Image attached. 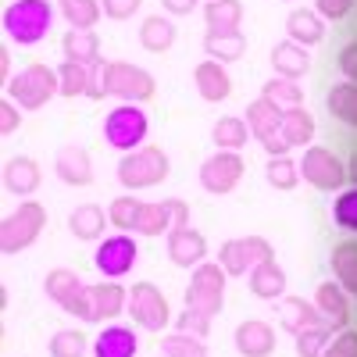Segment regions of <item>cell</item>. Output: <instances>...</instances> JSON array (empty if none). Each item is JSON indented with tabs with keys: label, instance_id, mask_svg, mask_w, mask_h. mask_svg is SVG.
Segmentation results:
<instances>
[{
	"label": "cell",
	"instance_id": "6da1fadb",
	"mask_svg": "<svg viewBox=\"0 0 357 357\" xmlns=\"http://www.w3.org/2000/svg\"><path fill=\"white\" fill-rule=\"evenodd\" d=\"M50 22H54V4H47V0H11L4 11V33L18 47H33L47 36Z\"/></svg>",
	"mask_w": 357,
	"mask_h": 357
},
{
	"label": "cell",
	"instance_id": "7a4b0ae2",
	"mask_svg": "<svg viewBox=\"0 0 357 357\" xmlns=\"http://www.w3.org/2000/svg\"><path fill=\"white\" fill-rule=\"evenodd\" d=\"M154 93H158V82H154V75L146 68L129 65V61H107L104 97H118L126 104H136V100H151Z\"/></svg>",
	"mask_w": 357,
	"mask_h": 357
},
{
	"label": "cell",
	"instance_id": "3957f363",
	"mask_svg": "<svg viewBox=\"0 0 357 357\" xmlns=\"http://www.w3.org/2000/svg\"><path fill=\"white\" fill-rule=\"evenodd\" d=\"M54 93H61V79H57V72H50L47 65H29L25 72H18L8 82V97L25 111H40Z\"/></svg>",
	"mask_w": 357,
	"mask_h": 357
},
{
	"label": "cell",
	"instance_id": "277c9868",
	"mask_svg": "<svg viewBox=\"0 0 357 357\" xmlns=\"http://www.w3.org/2000/svg\"><path fill=\"white\" fill-rule=\"evenodd\" d=\"M225 304V268L222 264H197L193 282L186 289V311L215 318Z\"/></svg>",
	"mask_w": 357,
	"mask_h": 357
},
{
	"label": "cell",
	"instance_id": "5b68a950",
	"mask_svg": "<svg viewBox=\"0 0 357 357\" xmlns=\"http://www.w3.org/2000/svg\"><path fill=\"white\" fill-rule=\"evenodd\" d=\"M43 225H47V207L43 204L29 200V204L15 207V215H8L4 225H0V250L18 254L25 247H33L36 236L43 232Z\"/></svg>",
	"mask_w": 357,
	"mask_h": 357
},
{
	"label": "cell",
	"instance_id": "8992f818",
	"mask_svg": "<svg viewBox=\"0 0 357 357\" xmlns=\"http://www.w3.org/2000/svg\"><path fill=\"white\" fill-rule=\"evenodd\" d=\"M161 178H168V154L161 146H143L118 161V183L129 190H146Z\"/></svg>",
	"mask_w": 357,
	"mask_h": 357
},
{
	"label": "cell",
	"instance_id": "52a82bcc",
	"mask_svg": "<svg viewBox=\"0 0 357 357\" xmlns=\"http://www.w3.org/2000/svg\"><path fill=\"white\" fill-rule=\"evenodd\" d=\"M282 118H286V107H279L275 100H254L247 107V126H250V136H257L264 143V151L272 154V158H282L289 146L282 139Z\"/></svg>",
	"mask_w": 357,
	"mask_h": 357
},
{
	"label": "cell",
	"instance_id": "ba28073f",
	"mask_svg": "<svg viewBox=\"0 0 357 357\" xmlns=\"http://www.w3.org/2000/svg\"><path fill=\"white\" fill-rule=\"evenodd\" d=\"M43 289L57 307H65L68 314L89 321V286H82V279L72 272V268H54V272L47 275V282H43Z\"/></svg>",
	"mask_w": 357,
	"mask_h": 357
},
{
	"label": "cell",
	"instance_id": "9c48e42d",
	"mask_svg": "<svg viewBox=\"0 0 357 357\" xmlns=\"http://www.w3.org/2000/svg\"><path fill=\"white\" fill-rule=\"evenodd\" d=\"M129 314H132V321L139 325V329H146V333H161L165 325H168V318H172L165 293L154 282H136L129 289Z\"/></svg>",
	"mask_w": 357,
	"mask_h": 357
},
{
	"label": "cell",
	"instance_id": "30bf717a",
	"mask_svg": "<svg viewBox=\"0 0 357 357\" xmlns=\"http://www.w3.org/2000/svg\"><path fill=\"white\" fill-rule=\"evenodd\" d=\"M272 254V243L261 240V236H243V240H229L222 243L218 250V264L225 268V275H243V272H254V268Z\"/></svg>",
	"mask_w": 357,
	"mask_h": 357
},
{
	"label": "cell",
	"instance_id": "8fae6325",
	"mask_svg": "<svg viewBox=\"0 0 357 357\" xmlns=\"http://www.w3.org/2000/svg\"><path fill=\"white\" fill-rule=\"evenodd\" d=\"M301 175L314 190H340L347 183V168L329 146H307L301 161Z\"/></svg>",
	"mask_w": 357,
	"mask_h": 357
},
{
	"label": "cell",
	"instance_id": "7c38bea8",
	"mask_svg": "<svg viewBox=\"0 0 357 357\" xmlns=\"http://www.w3.org/2000/svg\"><path fill=\"white\" fill-rule=\"evenodd\" d=\"M104 136H107L111 146H118V151H132V146H139L143 136H146V114L136 104L114 107L104 122Z\"/></svg>",
	"mask_w": 357,
	"mask_h": 357
},
{
	"label": "cell",
	"instance_id": "4fadbf2b",
	"mask_svg": "<svg viewBox=\"0 0 357 357\" xmlns=\"http://www.w3.org/2000/svg\"><path fill=\"white\" fill-rule=\"evenodd\" d=\"M243 178V158L236 151H222L200 165V186L207 193H232Z\"/></svg>",
	"mask_w": 357,
	"mask_h": 357
},
{
	"label": "cell",
	"instance_id": "5bb4252c",
	"mask_svg": "<svg viewBox=\"0 0 357 357\" xmlns=\"http://www.w3.org/2000/svg\"><path fill=\"white\" fill-rule=\"evenodd\" d=\"M93 261H97L100 272L111 275V279L126 275L132 268V261H136V240H132V236H107V240L97 247Z\"/></svg>",
	"mask_w": 357,
	"mask_h": 357
},
{
	"label": "cell",
	"instance_id": "9a60e30c",
	"mask_svg": "<svg viewBox=\"0 0 357 357\" xmlns=\"http://www.w3.org/2000/svg\"><path fill=\"white\" fill-rule=\"evenodd\" d=\"M204 254H207V243H204V236H200L197 229H190V225H172V232H168V257H172V264H178V268H197V264L204 261Z\"/></svg>",
	"mask_w": 357,
	"mask_h": 357
},
{
	"label": "cell",
	"instance_id": "2e32d148",
	"mask_svg": "<svg viewBox=\"0 0 357 357\" xmlns=\"http://www.w3.org/2000/svg\"><path fill=\"white\" fill-rule=\"evenodd\" d=\"M129 296L118 282H100V286H89V321H111L126 311Z\"/></svg>",
	"mask_w": 357,
	"mask_h": 357
},
{
	"label": "cell",
	"instance_id": "e0dca14e",
	"mask_svg": "<svg viewBox=\"0 0 357 357\" xmlns=\"http://www.w3.org/2000/svg\"><path fill=\"white\" fill-rule=\"evenodd\" d=\"M193 82H197V93H200L204 100H211V104H218V100H225V97L232 93V79H229V72L222 68V61H215V57H207V61L197 65Z\"/></svg>",
	"mask_w": 357,
	"mask_h": 357
},
{
	"label": "cell",
	"instance_id": "ac0fdd59",
	"mask_svg": "<svg viewBox=\"0 0 357 357\" xmlns=\"http://www.w3.org/2000/svg\"><path fill=\"white\" fill-rule=\"evenodd\" d=\"M236 350H240L243 357H268L275 350L272 325H264L261 318H247L240 329H236Z\"/></svg>",
	"mask_w": 357,
	"mask_h": 357
},
{
	"label": "cell",
	"instance_id": "d6986e66",
	"mask_svg": "<svg viewBox=\"0 0 357 357\" xmlns=\"http://www.w3.org/2000/svg\"><path fill=\"white\" fill-rule=\"evenodd\" d=\"M314 307H318L321 321L329 325V329H343V325L350 321L347 296H343V289L333 286V282H321V286L314 289Z\"/></svg>",
	"mask_w": 357,
	"mask_h": 357
},
{
	"label": "cell",
	"instance_id": "ffe728a7",
	"mask_svg": "<svg viewBox=\"0 0 357 357\" xmlns=\"http://www.w3.org/2000/svg\"><path fill=\"white\" fill-rule=\"evenodd\" d=\"M286 36H289L293 43H301V47H314V43H321V36H325V18H321L318 11L296 8V11H289V18H286Z\"/></svg>",
	"mask_w": 357,
	"mask_h": 357
},
{
	"label": "cell",
	"instance_id": "44dd1931",
	"mask_svg": "<svg viewBox=\"0 0 357 357\" xmlns=\"http://www.w3.org/2000/svg\"><path fill=\"white\" fill-rule=\"evenodd\" d=\"M54 168H57V175H61L68 186H86V183H93V168H89V154L82 151V146H61V151H57Z\"/></svg>",
	"mask_w": 357,
	"mask_h": 357
},
{
	"label": "cell",
	"instance_id": "7402d4cb",
	"mask_svg": "<svg viewBox=\"0 0 357 357\" xmlns=\"http://www.w3.org/2000/svg\"><path fill=\"white\" fill-rule=\"evenodd\" d=\"M250 293L261 296V301H275V296L286 293V272L275 264V257L261 261L254 272H250Z\"/></svg>",
	"mask_w": 357,
	"mask_h": 357
},
{
	"label": "cell",
	"instance_id": "603a6c76",
	"mask_svg": "<svg viewBox=\"0 0 357 357\" xmlns=\"http://www.w3.org/2000/svg\"><path fill=\"white\" fill-rule=\"evenodd\" d=\"M136 350H139L136 333L126 329V325H107V329L97 336V343H93L97 357H136Z\"/></svg>",
	"mask_w": 357,
	"mask_h": 357
},
{
	"label": "cell",
	"instance_id": "cb8c5ba5",
	"mask_svg": "<svg viewBox=\"0 0 357 357\" xmlns=\"http://www.w3.org/2000/svg\"><path fill=\"white\" fill-rule=\"evenodd\" d=\"M272 68H275L282 79H301V75L311 68V57H307V50H304L301 43L286 40V43H279V47L272 50Z\"/></svg>",
	"mask_w": 357,
	"mask_h": 357
},
{
	"label": "cell",
	"instance_id": "d4e9b609",
	"mask_svg": "<svg viewBox=\"0 0 357 357\" xmlns=\"http://www.w3.org/2000/svg\"><path fill=\"white\" fill-rule=\"evenodd\" d=\"M204 50L207 57H215V61H236V57H243L247 50V36L240 33V29H232V33H211L207 29V36H204Z\"/></svg>",
	"mask_w": 357,
	"mask_h": 357
},
{
	"label": "cell",
	"instance_id": "484cf974",
	"mask_svg": "<svg viewBox=\"0 0 357 357\" xmlns=\"http://www.w3.org/2000/svg\"><path fill=\"white\" fill-rule=\"evenodd\" d=\"M240 18H243L240 0H207L204 8V22L211 33H232V29H240Z\"/></svg>",
	"mask_w": 357,
	"mask_h": 357
},
{
	"label": "cell",
	"instance_id": "4316f807",
	"mask_svg": "<svg viewBox=\"0 0 357 357\" xmlns=\"http://www.w3.org/2000/svg\"><path fill=\"white\" fill-rule=\"evenodd\" d=\"M325 107H329L333 118L347 126H357V82H336L325 97Z\"/></svg>",
	"mask_w": 357,
	"mask_h": 357
},
{
	"label": "cell",
	"instance_id": "83f0119b",
	"mask_svg": "<svg viewBox=\"0 0 357 357\" xmlns=\"http://www.w3.org/2000/svg\"><path fill=\"white\" fill-rule=\"evenodd\" d=\"M104 225H107V215L100 211L97 204H82V207H75L72 218H68V229H72L75 240H97V236L104 232Z\"/></svg>",
	"mask_w": 357,
	"mask_h": 357
},
{
	"label": "cell",
	"instance_id": "f1b7e54d",
	"mask_svg": "<svg viewBox=\"0 0 357 357\" xmlns=\"http://www.w3.org/2000/svg\"><path fill=\"white\" fill-rule=\"evenodd\" d=\"M247 136H250V126L243 122V118H232V114L218 118L215 129H211V139H215L218 151H243Z\"/></svg>",
	"mask_w": 357,
	"mask_h": 357
},
{
	"label": "cell",
	"instance_id": "f546056e",
	"mask_svg": "<svg viewBox=\"0 0 357 357\" xmlns=\"http://www.w3.org/2000/svg\"><path fill=\"white\" fill-rule=\"evenodd\" d=\"M311 136H314V118L304 107H286V118H282L286 146H304V143H311Z\"/></svg>",
	"mask_w": 357,
	"mask_h": 357
},
{
	"label": "cell",
	"instance_id": "4dcf8cb0",
	"mask_svg": "<svg viewBox=\"0 0 357 357\" xmlns=\"http://www.w3.org/2000/svg\"><path fill=\"white\" fill-rule=\"evenodd\" d=\"M4 186L11 193H33L40 186V168L36 161H29V158H15L8 168H4Z\"/></svg>",
	"mask_w": 357,
	"mask_h": 357
},
{
	"label": "cell",
	"instance_id": "1f68e13d",
	"mask_svg": "<svg viewBox=\"0 0 357 357\" xmlns=\"http://www.w3.org/2000/svg\"><path fill=\"white\" fill-rule=\"evenodd\" d=\"M139 43H143L146 50H151V54L168 50V47L175 43V25H172L168 18H161V15L146 18V22H143V29H139Z\"/></svg>",
	"mask_w": 357,
	"mask_h": 357
},
{
	"label": "cell",
	"instance_id": "d6a6232c",
	"mask_svg": "<svg viewBox=\"0 0 357 357\" xmlns=\"http://www.w3.org/2000/svg\"><path fill=\"white\" fill-rule=\"evenodd\" d=\"M282 321H286V329L293 336H301L304 329H311V325H325L318 307L304 304V301H296V296H289V301H282Z\"/></svg>",
	"mask_w": 357,
	"mask_h": 357
},
{
	"label": "cell",
	"instance_id": "836d02e7",
	"mask_svg": "<svg viewBox=\"0 0 357 357\" xmlns=\"http://www.w3.org/2000/svg\"><path fill=\"white\" fill-rule=\"evenodd\" d=\"M172 225H175V207H172V200H165V204H143L139 222H136V232L158 236V232H165V229H172Z\"/></svg>",
	"mask_w": 357,
	"mask_h": 357
},
{
	"label": "cell",
	"instance_id": "e575fe53",
	"mask_svg": "<svg viewBox=\"0 0 357 357\" xmlns=\"http://www.w3.org/2000/svg\"><path fill=\"white\" fill-rule=\"evenodd\" d=\"M333 272L347 293H357V243L347 240L333 250Z\"/></svg>",
	"mask_w": 357,
	"mask_h": 357
},
{
	"label": "cell",
	"instance_id": "d590c367",
	"mask_svg": "<svg viewBox=\"0 0 357 357\" xmlns=\"http://www.w3.org/2000/svg\"><path fill=\"white\" fill-rule=\"evenodd\" d=\"M57 8H61V15L68 18L72 29H93L104 11L97 0H57Z\"/></svg>",
	"mask_w": 357,
	"mask_h": 357
},
{
	"label": "cell",
	"instance_id": "8d00e7d4",
	"mask_svg": "<svg viewBox=\"0 0 357 357\" xmlns=\"http://www.w3.org/2000/svg\"><path fill=\"white\" fill-rule=\"evenodd\" d=\"M61 47H65L68 61H82V65L97 61V36L89 33V29H72V33L61 40Z\"/></svg>",
	"mask_w": 357,
	"mask_h": 357
},
{
	"label": "cell",
	"instance_id": "74e56055",
	"mask_svg": "<svg viewBox=\"0 0 357 357\" xmlns=\"http://www.w3.org/2000/svg\"><path fill=\"white\" fill-rule=\"evenodd\" d=\"M261 93L268 97V100H275L279 107H301V100H304V93H301V86H296V79H282V75H275V79H268L264 82V89Z\"/></svg>",
	"mask_w": 357,
	"mask_h": 357
},
{
	"label": "cell",
	"instance_id": "f35d334b",
	"mask_svg": "<svg viewBox=\"0 0 357 357\" xmlns=\"http://www.w3.org/2000/svg\"><path fill=\"white\" fill-rule=\"evenodd\" d=\"M57 79H61V93L65 97L89 93V65H82V61H65L61 68H57Z\"/></svg>",
	"mask_w": 357,
	"mask_h": 357
},
{
	"label": "cell",
	"instance_id": "ab89813d",
	"mask_svg": "<svg viewBox=\"0 0 357 357\" xmlns=\"http://www.w3.org/2000/svg\"><path fill=\"white\" fill-rule=\"evenodd\" d=\"M161 350H165V357H207L204 343H200L197 336H190V333L165 336V340H161Z\"/></svg>",
	"mask_w": 357,
	"mask_h": 357
},
{
	"label": "cell",
	"instance_id": "60d3db41",
	"mask_svg": "<svg viewBox=\"0 0 357 357\" xmlns=\"http://www.w3.org/2000/svg\"><path fill=\"white\" fill-rule=\"evenodd\" d=\"M329 347V325H311L296 336V354L301 357H321Z\"/></svg>",
	"mask_w": 357,
	"mask_h": 357
},
{
	"label": "cell",
	"instance_id": "b9f144b4",
	"mask_svg": "<svg viewBox=\"0 0 357 357\" xmlns=\"http://www.w3.org/2000/svg\"><path fill=\"white\" fill-rule=\"evenodd\" d=\"M86 350V336L79 329H61V333H54L50 340V354L54 357H82Z\"/></svg>",
	"mask_w": 357,
	"mask_h": 357
},
{
	"label": "cell",
	"instance_id": "7bdbcfd3",
	"mask_svg": "<svg viewBox=\"0 0 357 357\" xmlns=\"http://www.w3.org/2000/svg\"><path fill=\"white\" fill-rule=\"evenodd\" d=\"M139 211H143V204L132 200V197H118V200H111V222H114L118 229H132V232H136Z\"/></svg>",
	"mask_w": 357,
	"mask_h": 357
},
{
	"label": "cell",
	"instance_id": "ee69618b",
	"mask_svg": "<svg viewBox=\"0 0 357 357\" xmlns=\"http://www.w3.org/2000/svg\"><path fill=\"white\" fill-rule=\"evenodd\" d=\"M268 183L275 190H293L296 186V165L289 158H272L268 161Z\"/></svg>",
	"mask_w": 357,
	"mask_h": 357
},
{
	"label": "cell",
	"instance_id": "f6af8a7d",
	"mask_svg": "<svg viewBox=\"0 0 357 357\" xmlns=\"http://www.w3.org/2000/svg\"><path fill=\"white\" fill-rule=\"evenodd\" d=\"M333 215H336V222H340L347 232H357V190H347V193L336 200Z\"/></svg>",
	"mask_w": 357,
	"mask_h": 357
},
{
	"label": "cell",
	"instance_id": "bcb514c9",
	"mask_svg": "<svg viewBox=\"0 0 357 357\" xmlns=\"http://www.w3.org/2000/svg\"><path fill=\"white\" fill-rule=\"evenodd\" d=\"M178 333H190V336H207V329H211V318H204V314H193V311H186L183 307V314H178Z\"/></svg>",
	"mask_w": 357,
	"mask_h": 357
},
{
	"label": "cell",
	"instance_id": "7dc6e473",
	"mask_svg": "<svg viewBox=\"0 0 357 357\" xmlns=\"http://www.w3.org/2000/svg\"><path fill=\"white\" fill-rule=\"evenodd\" d=\"M139 4H143V0H100L104 15H107V18H114V22H126V18H132V15L139 11Z\"/></svg>",
	"mask_w": 357,
	"mask_h": 357
},
{
	"label": "cell",
	"instance_id": "c3c4849f",
	"mask_svg": "<svg viewBox=\"0 0 357 357\" xmlns=\"http://www.w3.org/2000/svg\"><path fill=\"white\" fill-rule=\"evenodd\" d=\"M321 357H357V333H340Z\"/></svg>",
	"mask_w": 357,
	"mask_h": 357
},
{
	"label": "cell",
	"instance_id": "681fc988",
	"mask_svg": "<svg viewBox=\"0 0 357 357\" xmlns=\"http://www.w3.org/2000/svg\"><path fill=\"white\" fill-rule=\"evenodd\" d=\"M314 8H318V15H321V18L340 22V18H347V15H350L354 0H314Z\"/></svg>",
	"mask_w": 357,
	"mask_h": 357
},
{
	"label": "cell",
	"instance_id": "f907efd6",
	"mask_svg": "<svg viewBox=\"0 0 357 357\" xmlns=\"http://www.w3.org/2000/svg\"><path fill=\"white\" fill-rule=\"evenodd\" d=\"M336 61H340V72L347 75V82H357V40L347 43V47L340 50Z\"/></svg>",
	"mask_w": 357,
	"mask_h": 357
},
{
	"label": "cell",
	"instance_id": "816d5d0a",
	"mask_svg": "<svg viewBox=\"0 0 357 357\" xmlns=\"http://www.w3.org/2000/svg\"><path fill=\"white\" fill-rule=\"evenodd\" d=\"M18 126H22V118H18V111L11 107V97H8L4 104H0V132H4V136H11Z\"/></svg>",
	"mask_w": 357,
	"mask_h": 357
},
{
	"label": "cell",
	"instance_id": "f5cc1de1",
	"mask_svg": "<svg viewBox=\"0 0 357 357\" xmlns=\"http://www.w3.org/2000/svg\"><path fill=\"white\" fill-rule=\"evenodd\" d=\"M161 4L168 8V15H190V11H197V0H161Z\"/></svg>",
	"mask_w": 357,
	"mask_h": 357
},
{
	"label": "cell",
	"instance_id": "db71d44e",
	"mask_svg": "<svg viewBox=\"0 0 357 357\" xmlns=\"http://www.w3.org/2000/svg\"><path fill=\"white\" fill-rule=\"evenodd\" d=\"M350 175L357 178V154H354V161H350Z\"/></svg>",
	"mask_w": 357,
	"mask_h": 357
}]
</instances>
